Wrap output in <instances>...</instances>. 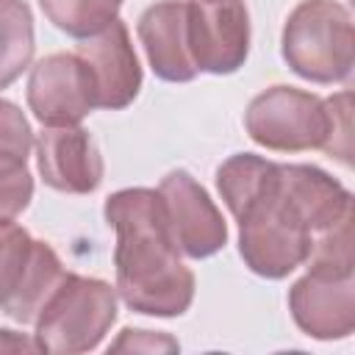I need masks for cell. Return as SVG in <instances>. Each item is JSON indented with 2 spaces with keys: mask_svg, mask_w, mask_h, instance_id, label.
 <instances>
[{
  "mask_svg": "<svg viewBox=\"0 0 355 355\" xmlns=\"http://www.w3.org/2000/svg\"><path fill=\"white\" fill-rule=\"evenodd\" d=\"M327 105V139H324V153L336 158L338 164L355 169V92H338L324 100Z\"/></svg>",
  "mask_w": 355,
  "mask_h": 355,
  "instance_id": "cell-17",
  "label": "cell"
},
{
  "mask_svg": "<svg viewBox=\"0 0 355 355\" xmlns=\"http://www.w3.org/2000/svg\"><path fill=\"white\" fill-rule=\"evenodd\" d=\"M114 352H158V349H166V352H175L178 349V341L166 338V336H155L150 330H122V336L111 344Z\"/></svg>",
  "mask_w": 355,
  "mask_h": 355,
  "instance_id": "cell-20",
  "label": "cell"
},
{
  "mask_svg": "<svg viewBox=\"0 0 355 355\" xmlns=\"http://www.w3.org/2000/svg\"><path fill=\"white\" fill-rule=\"evenodd\" d=\"M216 186L239 219V250L261 277H286L311 252V227L283 191L280 164L241 153L216 169Z\"/></svg>",
  "mask_w": 355,
  "mask_h": 355,
  "instance_id": "cell-2",
  "label": "cell"
},
{
  "mask_svg": "<svg viewBox=\"0 0 355 355\" xmlns=\"http://www.w3.org/2000/svg\"><path fill=\"white\" fill-rule=\"evenodd\" d=\"M288 308L297 327L313 338L330 341L355 333V277L305 275L288 291Z\"/></svg>",
  "mask_w": 355,
  "mask_h": 355,
  "instance_id": "cell-10",
  "label": "cell"
},
{
  "mask_svg": "<svg viewBox=\"0 0 355 355\" xmlns=\"http://www.w3.org/2000/svg\"><path fill=\"white\" fill-rule=\"evenodd\" d=\"M116 319L114 288L97 277L67 275L36 316V344L44 352H89Z\"/></svg>",
  "mask_w": 355,
  "mask_h": 355,
  "instance_id": "cell-4",
  "label": "cell"
},
{
  "mask_svg": "<svg viewBox=\"0 0 355 355\" xmlns=\"http://www.w3.org/2000/svg\"><path fill=\"white\" fill-rule=\"evenodd\" d=\"M139 39L158 78L183 83L200 72L189 47V3L186 0H164L150 6L139 17Z\"/></svg>",
  "mask_w": 355,
  "mask_h": 355,
  "instance_id": "cell-13",
  "label": "cell"
},
{
  "mask_svg": "<svg viewBox=\"0 0 355 355\" xmlns=\"http://www.w3.org/2000/svg\"><path fill=\"white\" fill-rule=\"evenodd\" d=\"M189 47L197 69L227 75L236 72L250 47V19L241 0L189 3Z\"/></svg>",
  "mask_w": 355,
  "mask_h": 355,
  "instance_id": "cell-8",
  "label": "cell"
},
{
  "mask_svg": "<svg viewBox=\"0 0 355 355\" xmlns=\"http://www.w3.org/2000/svg\"><path fill=\"white\" fill-rule=\"evenodd\" d=\"M283 58L313 83H333L355 64V22L333 0L300 3L283 28Z\"/></svg>",
  "mask_w": 355,
  "mask_h": 355,
  "instance_id": "cell-3",
  "label": "cell"
},
{
  "mask_svg": "<svg viewBox=\"0 0 355 355\" xmlns=\"http://www.w3.org/2000/svg\"><path fill=\"white\" fill-rule=\"evenodd\" d=\"M78 55L89 64L97 86L100 108H125L141 86V67L133 53L125 22L114 19L94 36H86L78 44Z\"/></svg>",
  "mask_w": 355,
  "mask_h": 355,
  "instance_id": "cell-11",
  "label": "cell"
},
{
  "mask_svg": "<svg viewBox=\"0 0 355 355\" xmlns=\"http://www.w3.org/2000/svg\"><path fill=\"white\" fill-rule=\"evenodd\" d=\"M200 3H216V0H200Z\"/></svg>",
  "mask_w": 355,
  "mask_h": 355,
  "instance_id": "cell-22",
  "label": "cell"
},
{
  "mask_svg": "<svg viewBox=\"0 0 355 355\" xmlns=\"http://www.w3.org/2000/svg\"><path fill=\"white\" fill-rule=\"evenodd\" d=\"M161 197L180 252L189 258H208L227 241V227L205 189L183 169L161 180Z\"/></svg>",
  "mask_w": 355,
  "mask_h": 355,
  "instance_id": "cell-9",
  "label": "cell"
},
{
  "mask_svg": "<svg viewBox=\"0 0 355 355\" xmlns=\"http://www.w3.org/2000/svg\"><path fill=\"white\" fill-rule=\"evenodd\" d=\"M39 6L58 31L86 39L116 19L122 0H39Z\"/></svg>",
  "mask_w": 355,
  "mask_h": 355,
  "instance_id": "cell-15",
  "label": "cell"
},
{
  "mask_svg": "<svg viewBox=\"0 0 355 355\" xmlns=\"http://www.w3.org/2000/svg\"><path fill=\"white\" fill-rule=\"evenodd\" d=\"M0 252L3 313L17 322H36L44 302L67 277L58 255L14 219H3L0 225Z\"/></svg>",
  "mask_w": 355,
  "mask_h": 355,
  "instance_id": "cell-5",
  "label": "cell"
},
{
  "mask_svg": "<svg viewBox=\"0 0 355 355\" xmlns=\"http://www.w3.org/2000/svg\"><path fill=\"white\" fill-rule=\"evenodd\" d=\"M344 80H347V89H349V92H355V64H352V69H349V75H347Z\"/></svg>",
  "mask_w": 355,
  "mask_h": 355,
  "instance_id": "cell-21",
  "label": "cell"
},
{
  "mask_svg": "<svg viewBox=\"0 0 355 355\" xmlns=\"http://www.w3.org/2000/svg\"><path fill=\"white\" fill-rule=\"evenodd\" d=\"M308 272L324 277H347L355 272V194L347 191L344 202L313 230Z\"/></svg>",
  "mask_w": 355,
  "mask_h": 355,
  "instance_id": "cell-14",
  "label": "cell"
},
{
  "mask_svg": "<svg viewBox=\"0 0 355 355\" xmlns=\"http://www.w3.org/2000/svg\"><path fill=\"white\" fill-rule=\"evenodd\" d=\"M116 233V288L128 308L150 316H180L194 297V275L180 263L161 191L122 189L105 200Z\"/></svg>",
  "mask_w": 355,
  "mask_h": 355,
  "instance_id": "cell-1",
  "label": "cell"
},
{
  "mask_svg": "<svg viewBox=\"0 0 355 355\" xmlns=\"http://www.w3.org/2000/svg\"><path fill=\"white\" fill-rule=\"evenodd\" d=\"M39 172L47 186L69 194H89L103 180V158L92 136L78 125L47 128L36 139Z\"/></svg>",
  "mask_w": 355,
  "mask_h": 355,
  "instance_id": "cell-12",
  "label": "cell"
},
{
  "mask_svg": "<svg viewBox=\"0 0 355 355\" xmlns=\"http://www.w3.org/2000/svg\"><path fill=\"white\" fill-rule=\"evenodd\" d=\"M3 14V78L0 83L8 86L31 61L33 55V25L31 11L22 0H0Z\"/></svg>",
  "mask_w": 355,
  "mask_h": 355,
  "instance_id": "cell-16",
  "label": "cell"
},
{
  "mask_svg": "<svg viewBox=\"0 0 355 355\" xmlns=\"http://www.w3.org/2000/svg\"><path fill=\"white\" fill-rule=\"evenodd\" d=\"M349 3H352V8H355V0H349Z\"/></svg>",
  "mask_w": 355,
  "mask_h": 355,
  "instance_id": "cell-23",
  "label": "cell"
},
{
  "mask_svg": "<svg viewBox=\"0 0 355 355\" xmlns=\"http://www.w3.org/2000/svg\"><path fill=\"white\" fill-rule=\"evenodd\" d=\"M244 125L261 147L300 153L324 144L330 119L324 100L316 94L291 86H272L250 103Z\"/></svg>",
  "mask_w": 355,
  "mask_h": 355,
  "instance_id": "cell-6",
  "label": "cell"
},
{
  "mask_svg": "<svg viewBox=\"0 0 355 355\" xmlns=\"http://www.w3.org/2000/svg\"><path fill=\"white\" fill-rule=\"evenodd\" d=\"M31 128L25 116L17 111L14 103L3 100L0 103V161H17L25 164L31 153Z\"/></svg>",
  "mask_w": 355,
  "mask_h": 355,
  "instance_id": "cell-18",
  "label": "cell"
},
{
  "mask_svg": "<svg viewBox=\"0 0 355 355\" xmlns=\"http://www.w3.org/2000/svg\"><path fill=\"white\" fill-rule=\"evenodd\" d=\"M33 183L25 164L17 161H0V211L3 219H14L31 200Z\"/></svg>",
  "mask_w": 355,
  "mask_h": 355,
  "instance_id": "cell-19",
  "label": "cell"
},
{
  "mask_svg": "<svg viewBox=\"0 0 355 355\" xmlns=\"http://www.w3.org/2000/svg\"><path fill=\"white\" fill-rule=\"evenodd\" d=\"M28 105L47 128L78 125L97 105V86L89 64L78 53L42 58L28 78Z\"/></svg>",
  "mask_w": 355,
  "mask_h": 355,
  "instance_id": "cell-7",
  "label": "cell"
}]
</instances>
